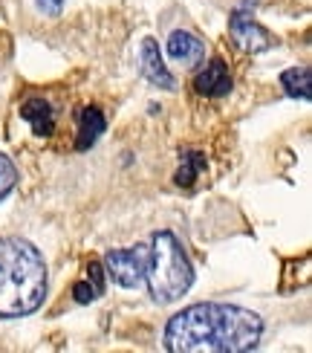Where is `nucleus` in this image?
Listing matches in <instances>:
<instances>
[{
  "label": "nucleus",
  "instance_id": "2eb2a0df",
  "mask_svg": "<svg viewBox=\"0 0 312 353\" xmlns=\"http://www.w3.org/2000/svg\"><path fill=\"white\" fill-rule=\"evenodd\" d=\"M35 3H38V9H41L43 14H50V18H58V14H61L64 0H35Z\"/></svg>",
  "mask_w": 312,
  "mask_h": 353
},
{
  "label": "nucleus",
  "instance_id": "4468645a",
  "mask_svg": "<svg viewBox=\"0 0 312 353\" xmlns=\"http://www.w3.org/2000/svg\"><path fill=\"white\" fill-rule=\"evenodd\" d=\"M14 185H18V168H14V163L6 154H0V200H3Z\"/></svg>",
  "mask_w": 312,
  "mask_h": 353
},
{
  "label": "nucleus",
  "instance_id": "423d86ee",
  "mask_svg": "<svg viewBox=\"0 0 312 353\" xmlns=\"http://www.w3.org/2000/svg\"><path fill=\"white\" fill-rule=\"evenodd\" d=\"M194 90L205 99H220V96H229L231 93V76H229V67L220 61V58H211L194 79Z\"/></svg>",
  "mask_w": 312,
  "mask_h": 353
},
{
  "label": "nucleus",
  "instance_id": "f03ea898",
  "mask_svg": "<svg viewBox=\"0 0 312 353\" xmlns=\"http://www.w3.org/2000/svg\"><path fill=\"white\" fill-rule=\"evenodd\" d=\"M47 296V263L21 238H0V319L35 313Z\"/></svg>",
  "mask_w": 312,
  "mask_h": 353
},
{
  "label": "nucleus",
  "instance_id": "20e7f679",
  "mask_svg": "<svg viewBox=\"0 0 312 353\" xmlns=\"http://www.w3.org/2000/svg\"><path fill=\"white\" fill-rule=\"evenodd\" d=\"M147 255L151 249L147 246H130V249H110L104 255L101 267H104V275H110L118 287L125 290H133L145 284V270H147Z\"/></svg>",
  "mask_w": 312,
  "mask_h": 353
},
{
  "label": "nucleus",
  "instance_id": "0eeeda50",
  "mask_svg": "<svg viewBox=\"0 0 312 353\" xmlns=\"http://www.w3.org/2000/svg\"><path fill=\"white\" fill-rule=\"evenodd\" d=\"M168 55L174 58L176 64L191 67V64H197L200 58L205 55V43L194 32L176 29V32H171V38H168Z\"/></svg>",
  "mask_w": 312,
  "mask_h": 353
},
{
  "label": "nucleus",
  "instance_id": "1a4fd4ad",
  "mask_svg": "<svg viewBox=\"0 0 312 353\" xmlns=\"http://www.w3.org/2000/svg\"><path fill=\"white\" fill-rule=\"evenodd\" d=\"M21 119L29 122L35 137H50L55 130V113L50 108V101L43 99H26L21 105Z\"/></svg>",
  "mask_w": 312,
  "mask_h": 353
},
{
  "label": "nucleus",
  "instance_id": "7ed1b4c3",
  "mask_svg": "<svg viewBox=\"0 0 312 353\" xmlns=\"http://www.w3.org/2000/svg\"><path fill=\"white\" fill-rule=\"evenodd\" d=\"M151 255H147L145 284L156 304H171L183 299L194 284V270L185 255L183 243L171 232H156L151 238Z\"/></svg>",
  "mask_w": 312,
  "mask_h": 353
},
{
  "label": "nucleus",
  "instance_id": "ddd939ff",
  "mask_svg": "<svg viewBox=\"0 0 312 353\" xmlns=\"http://www.w3.org/2000/svg\"><path fill=\"white\" fill-rule=\"evenodd\" d=\"M205 168V157L200 151H183L180 154V171H176V185H183V188H191L197 183V176L202 174Z\"/></svg>",
  "mask_w": 312,
  "mask_h": 353
},
{
  "label": "nucleus",
  "instance_id": "f8f14e48",
  "mask_svg": "<svg viewBox=\"0 0 312 353\" xmlns=\"http://www.w3.org/2000/svg\"><path fill=\"white\" fill-rule=\"evenodd\" d=\"M280 87L292 99L309 101L312 99V70L309 67H292L287 72H280Z\"/></svg>",
  "mask_w": 312,
  "mask_h": 353
},
{
  "label": "nucleus",
  "instance_id": "39448f33",
  "mask_svg": "<svg viewBox=\"0 0 312 353\" xmlns=\"http://www.w3.org/2000/svg\"><path fill=\"white\" fill-rule=\"evenodd\" d=\"M229 35L234 38V43L240 47L243 52H266L275 47V38L266 32V29L251 18L246 9H237L231 18H229Z\"/></svg>",
  "mask_w": 312,
  "mask_h": 353
},
{
  "label": "nucleus",
  "instance_id": "f257e3e1",
  "mask_svg": "<svg viewBox=\"0 0 312 353\" xmlns=\"http://www.w3.org/2000/svg\"><path fill=\"white\" fill-rule=\"evenodd\" d=\"M263 336L258 313L234 304H191L165 327V350L171 353H246Z\"/></svg>",
  "mask_w": 312,
  "mask_h": 353
},
{
  "label": "nucleus",
  "instance_id": "6e6552de",
  "mask_svg": "<svg viewBox=\"0 0 312 353\" xmlns=\"http://www.w3.org/2000/svg\"><path fill=\"white\" fill-rule=\"evenodd\" d=\"M142 76L151 84L162 87V90H171L174 87V76L168 72V67L162 64V55H159V47L154 38L142 41Z\"/></svg>",
  "mask_w": 312,
  "mask_h": 353
},
{
  "label": "nucleus",
  "instance_id": "9d476101",
  "mask_svg": "<svg viewBox=\"0 0 312 353\" xmlns=\"http://www.w3.org/2000/svg\"><path fill=\"white\" fill-rule=\"evenodd\" d=\"M104 113L98 108H81L79 113V139H76V148L79 151H87L90 145H96V139L104 134Z\"/></svg>",
  "mask_w": 312,
  "mask_h": 353
},
{
  "label": "nucleus",
  "instance_id": "9b49d317",
  "mask_svg": "<svg viewBox=\"0 0 312 353\" xmlns=\"http://www.w3.org/2000/svg\"><path fill=\"white\" fill-rule=\"evenodd\" d=\"M101 292H104V267H101V261H90L87 278L72 284V299H76L79 304H90L101 296Z\"/></svg>",
  "mask_w": 312,
  "mask_h": 353
}]
</instances>
